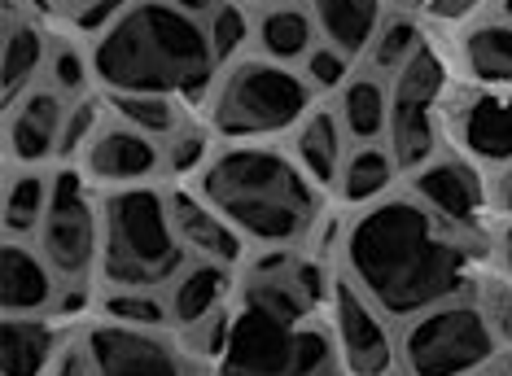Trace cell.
Masks as SVG:
<instances>
[{
	"mask_svg": "<svg viewBox=\"0 0 512 376\" xmlns=\"http://www.w3.org/2000/svg\"><path fill=\"white\" fill-rule=\"evenodd\" d=\"M491 202H495L499 215H508V219H512V167H504V175H499V180H495Z\"/></svg>",
	"mask_w": 512,
	"mask_h": 376,
	"instance_id": "obj_36",
	"label": "cell"
},
{
	"mask_svg": "<svg viewBox=\"0 0 512 376\" xmlns=\"http://www.w3.org/2000/svg\"><path fill=\"white\" fill-rule=\"evenodd\" d=\"M167 202H171V223H176L180 245L189 250V258H197V263H219V267L241 263L246 237H241L197 188H171Z\"/></svg>",
	"mask_w": 512,
	"mask_h": 376,
	"instance_id": "obj_13",
	"label": "cell"
},
{
	"mask_svg": "<svg viewBox=\"0 0 512 376\" xmlns=\"http://www.w3.org/2000/svg\"><path fill=\"white\" fill-rule=\"evenodd\" d=\"M316 18L311 9H298V5H276V9H263L259 22H254V40L267 62H307V53L316 49Z\"/></svg>",
	"mask_w": 512,
	"mask_h": 376,
	"instance_id": "obj_23",
	"label": "cell"
},
{
	"mask_svg": "<svg viewBox=\"0 0 512 376\" xmlns=\"http://www.w3.org/2000/svg\"><path fill=\"white\" fill-rule=\"evenodd\" d=\"M53 376H88V359H84V350H71V355H62V363L53 368Z\"/></svg>",
	"mask_w": 512,
	"mask_h": 376,
	"instance_id": "obj_38",
	"label": "cell"
},
{
	"mask_svg": "<svg viewBox=\"0 0 512 376\" xmlns=\"http://www.w3.org/2000/svg\"><path fill=\"white\" fill-rule=\"evenodd\" d=\"M49 197H53V175H44L40 167H22L9 175L5 184V237L31 241L40 237V223L49 215Z\"/></svg>",
	"mask_w": 512,
	"mask_h": 376,
	"instance_id": "obj_24",
	"label": "cell"
},
{
	"mask_svg": "<svg viewBox=\"0 0 512 376\" xmlns=\"http://www.w3.org/2000/svg\"><path fill=\"white\" fill-rule=\"evenodd\" d=\"M92 75V53H84L79 44H53L49 53V79L62 97H75V92L88 88Z\"/></svg>",
	"mask_w": 512,
	"mask_h": 376,
	"instance_id": "obj_32",
	"label": "cell"
},
{
	"mask_svg": "<svg viewBox=\"0 0 512 376\" xmlns=\"http://www.w3.org/2000/svg\"><path fill=\"white\" fill-rule=\"evenodd\" d=\"M429 9H434V14H451V0H425Z\"/></svg>",
	"mask_w": 512,
	"mask_h": 376,
	"instance_id": "obj_41",
	"label": "cell"
},
{
	"mask_svg": "<svg viewBox=\"0 0 512 376\" xmlns=\"http://www.w3.org/2000/svg\"><path fill=\"white\" fill-rule=\"evenodd\" d=\"M62 350L57 328L44 315H5L0 324V372L5 376H53Z\"/></svg>",
	"mask_w": 512,
	"mask_h": 376,
	"instance_id": "obj_18",
	"label": "cell"
},
{
	"mask_svg": "<svg viewBox=\"0 0 512 376\" xmlns=\"http://www.w3.org/2000/svg\"><path fill=\"white\" fill-rule=\"evenodd\" d=\"M394 175H399V162H394L390 145H359L355 154L342 162L337 193L351 206H372V202H381V197H390Z\"/></svg>",
	"mask_w": 512,
	"mask_h": 376,
	"instance_id": "obj_25",
	"label": "cell"
},
{
	"mask_svg": "<svg viewBox=\"0 0 512 376\" xmlns=\"http://www.w3.org/2000/svg\"><path fill=\"white\" fill-rule=\"evenodd\" d=\"M57 267L44 258L40 245L5 237L0 250V307L5 315H44L57 302Z\"/></svg>",
	"mask_w": 512,
	"mask_h": 376,
	"instance_id": "obj_16",
	"label": "cell"
},
{
	"mask_svg": "<svg viewBox=\"0 0 512 376\" xmlns=\"http://www.w3.org/2000/svg\"><path fill=\"white\" fill-rule=\"evenodd\" d=\"M504 376H512V359H508V363H504Z\"/></svg>",
	"mask_w": 512,
	"mask_h": 376,
	"instance_id": "obj_45",
	"label": "cell"
},
{
	"mask_svg": "<svg viewBox=\"0 0 512 376\" xmlns=\"http://www.w3.org/2000/svg\"><path fill=\"white\" fill-rule=\"evenodd\" d=\"M412 197L460 228H473L486 210V184L464 158H429L421 171H412Z\"/></svg>",
	"mask_w": 512,
	"mask_h": 376,
	"instance_id": "obj_14",
	"label": "cell"
},
{
	"mask_svg": "<svg viewBox=\"0 0 512 376\" xmlns=\"http://www.w3.org/2000/svg\"><path fill=\"white\" fill-rule=\"evenodd\" d=\"M499 14H504V18L512 22V0H499Z\"/></svg>",
	"mask_w": 512,
	"mask_h": 376,
	"instance_id": "obj_43",
	"label": "cell"
},
{
	"mask_svg": "<svg viewBox=\"0 0 512 376\" xmlns=\"http://www.w3.org/2000/svg\"><path fill=\"white\" fill-rule=\"evenodd\" d=\"M469 228L434 215L421 197H381L364 206L342 237V267L386 315L412 320L460 298L473 272Z\"/></svg>",
	"mask_w": 512,
	"mask_h": 376,
	"instance_id": "obj_1",
	"label": "cell"
},
{
	"mask_svg": "<svg viewBox=\"0 0 512 376\" xmlns=\"http://www.w3.org/2000/svg\"><path fill=\"white\" fill-rule=\"evenodd\" d=\"M499 337L482 302L447 298L412 315L399 337V363L407 376H473L495 359Z\"/></svg>",
	"mask_w": 512,
	"mask_h": 376,
	"instance_id": "obj_6",
	"label": "cell"
},
{
	"mask_svg": "<svg viewBox=\"0 0 512 376\" xmlns=\"http://www.w3.org/2000/svg\"><path fill=\"white\" fill-rule=\"evenodd\" d=\"M451 132L473 162L512 167V92H473L451 114Z\"/></svg>",
	"mask_w": 512,
	"mask_h": 376,
	"instance_id": "obj_15",
	"label": "cell"
},
{
	"mask_svg": "<svg viewBox=\"0 0 512 376\" xmlns=\"http://www.w3.org/2000/svg\"><path fill=\"white\" fill-rule=\"evenodd\" d=\"M228 293H232V267L219 263H193L167 285V307H171V324L176 328H197V324H211L224 315L228 307Z\"/></svg>",
	"mask_w": 512,
	"mask_h": 376,
	"instance_id": "obj_17",
	"label": "cell"
},
{
	"mask_svg": "<svg viewBox=\"0 0 512 376\" xmlns=\"http://www.w3.org/2000/svg\"><path fill=\"white\" fill-rule=\"evenodd\" d=\"M442 84H447V70H442V57L421 44L412 53L399 75L390 84V132L386 145L399 171H421L429 158L438 154V101H442Z\"/></svg>",
	"mask_w": 512,
	"mask_h": 376,
	"instance_id": "obj_7",
	"label": "cell"
},
{
	"mask_svg": "<svg viewBox=\"0 0 512 376\" xmlns=\"http://www.w3.org/2000/svg\"><path fill=\"white\" fill-rule=\"evenodd\" d=\"M425 44V35L421 27H416L407 14H394L381 22V31H377V40L368 44V66H372V75H381V79H394L399 70L412 62V53Z\"/></svg>",
	"mask_w": 512,
	"mask_h": 376,
	"instance_id": "obj_28",
	"label": "cell"
},
{
	"mask_svg": "<svg viewBox=\"0 0 512 376\" xmlns=\"http://www.w3.org/2000/svg\"><path fill=\"white\" fill-rule=\"evenodd\" d=\"M57 5H71V9H84L88 0H57Z\"/></svg>",
	"mask_w": 512,
	"mask_h": 376,
	"instance_id": "obj_44",
	"label": "cell"
},
{
	"mask_svg": "<svg viewBox=\"0 0 512 376\" xmlns=\"http://www.w3.org/2000/svg\"><path fill=\"white\" fill-rule=\"evenodd\" d=\"M167 5H176V9H184V14H193V18H211L219 5H224V0H167Z\"/></svg>",
	"mask_w": 512,
	"mask_h": 376,
	"instance_id": "obj_37",
	"label": "cell"
},
{
	"mask_svg": "<svg viewBox=\"0 0 512 376\" xmlns=\"http://www.w3.org/2000/svg\"><path fill=\"white\" fill-rule=\"evenodd\" d=\"M206 35H211V49H215V62L219 66H232L237 53L246 49V40L254 35L250 27V14L241 0H224L211 18H206Z\"/></svg>",
	"mask_w": 512,
	"mask_h": 376,
	"instance_id": "obj_30",
	"label": "cell"
},
{
	"mask_svg": "<svg viewBox=\"0 0 512 376\" xmlns=\"http://www.w3.org/2000/svg\"><path fill=\"white\" fill-rule=\"evenodd\" d=\"M88 376H189L184 350L162 328H136L101 315L84 333Z\"/></svg>",
	"mask_w": 512,
	"mask_h": 376,
	"instance_id": "obj_10",
	"label": "cell"
},
{
	"mask_svg": "<svg viewBox=\"0 0 512 376\" xmlns=\"http://www.w3.org/2000/svg\"><path fill=\"white\" fill-rule=\"evenodd\" d=\"M101 315L119 324H136V328H167L171 324V307L158 289H110L101 298Z\"/></svg>",
	"mask_w": 512,
	"mask_h": 376,
	"instance_id": "obj_29",
	"label": "cell"
},
{
	"mask_svg": "<svg viewBox=\"0 0 512 376\" xmlns=\"http://www.w3.org/2000/svg\"><path fill=\"white\" fill-rule=\"evenodd\" d=\"M311 18L324 44H333L346 57H359L368 53V44L386 22V0H311Z\"/></svg>",
	"mask_w": 512,
	"mask_h": 376,
	"instance_id": "obj_19",
	"label": "cell"
},
{
	"mask_svg": "<svg viewBox=\"0 0 512 376\" xmlns=\"http://www.w3.org/2000/svg\"><path fill=\"white\" fill-rule=\"evenodd\" d=\"M40 250L62 280H84L101 263V202L84 171H57L49 215L40 223Z\"/></svg>",
	"mask_w": 512,
	"mask_h": 376,
	"instance_id": "obj_8",
	"label": "cell"
},
{
	"mask_svg": "<svg viewBox=\"0 0 512 376\" xmlns=\"http://www.w3.org/2000/svg\"><path fill=\"white\" fill-rule=\"evenodd\" d=\"M66 114L71 105L57 88H31L27 97H18L9 105V158L18 167H40L44 158L62 154V132H66Z\"/></svg>",
	"mask_w": 512,
	"mask_h": 376,
	"instance_id": "obj_12",
	"label": "cell"
},
{
	"mask_svg": "<svg viewBox=\"0 0 512 376\" xmlns=\"http://www.w3.org/2000/svg\"><path fill=\"white\" fill-rule=\"evenodd\" d=\"M101 276L110 289H167L189 250L171 223V202L154 184L114 188L101 197Z\"/></svg>",
	"mask_w": 512,
	"mask_h": 376,
	"instance_id": "obj_4",
	"label": "cell"
},
{
	"mask_svg": "<svg viewBox=\"0 0 512 376\" xmlns=\"http://www.w3.org/2000/svg\"><path fill=\"white\" fill-rule=\"evenodd\" d=\"M132 5L136 0H88L84 9H75V27L88 31V35H101V31H110Z\"/></svg>",
	"mask_w": 512,
	"mask_h": 376,
	"instance_id": "obj_35",
	"label": "cell"
},
{
	"mask_svg": "<svg viewBox=\"0 0 512 376\" xmlns=\"http://www.w3.org/2000/svg\"><path fill=\"white\" fill-rule=\"evenodd\" d=\"M477 0H451V14H464V9H473Z\"/></svg>",
	"mask_w": 512,
	"mask_h": 376,
	"instance_id": "obj_42",
	"label": "cell"
},
{
	"mask_svg": "<svg viewBox=\"0 0 512 376\" xmlns=\"http://www.w3.org/2000/svg\"><path fill=\"white\" fill-rule=\"evenodd\" d=\"M106 101L123 123H132L136 132L154 140H171L184 127L176 97H162V92H106Z\"/></svg>",
	"mask_w": 512,
	"mask_h": 376,
	"instance_id": "obj_27",
	"label": "cell"
},
{
	"mask_svg": "<svg viewBox=\"0 0 512 376\" xmlns=\"http://www.w3.org/2000/svg\"><path fill=\"white\" fill-rule=\"evenodd\" d=\"M473 376H495V372H486V368H482V372H473Z\"/></svg>",
	"mask_w": 512,
	"mask_h": 376,
	"instance_id": "obj_46",
	"label": "cell"
},
{
	"mask_svg": "<svg viewBox=\"0 0 512 376\" xmlns=\"http://www.w3.org/2000/svg\"><path fill=\"white\" fill-rule=\"evenodd\" d=\"M197 193L224 215L246 241L294 245L316 228L320 184L298 167L294 154L246 140L228 145L197 171Z\"/></svg>",
	"mask_w": 512,
	"mask_h": 376,
	"instance_id": "obj_3",
	"label": "cell"
},
{
	"mask_svg": "<svg viewBox=\"0 0 512 376\" xmlns=\"http://www.w3.org/2000/svg\"><path fill=\"white\" fill-rule=\"evenodd\" d=\"M241 5H259V9H276V5H294V0H241Z\"/></svg>",
	"mask_w": 512,
	"mask_h": 376,
	"instance_id": "obj_40",
	"label": "cell"
},
{
	"mask_svg": "<svg viewBox=\"0 0 512 376\" xmlns=\"http://www.w3.org/2000/svg\"><path fill=\"white\" fill-rule=\"evenodd\" d=\"M342 136H346V127L329 110H311L307 119L294 127V158L320 188L337 184V175H342V162H346Z\"/></svg>",
	"mask_w": 512,
	"mask_h": 376,
	"instance_id": "obj_20",
	"label": "cell"
},
{
	"mask_svg": "<svg viewBox=\"0 0 512 376\" xmlns=\"http://www.w3.org/2000/svg\"><path fill=\"white\" fill-rule=\"evenodd\" d=\"M215 70L206 22L167 0H136L92 44V75L106 92H162L197 101L211 92Z\"/></svg>",
	"mask_w": 512,
	"mask_h": 376,
	"instance_id": "obj_2",
	"label": "cell"
},
{
	"mask_svg": "<svg viewBox=\"0 0 512 376\" xmlns=\"http://www.w3.org/2000/svg\"><path fill=\"white\" fill-rule=\"evenodd\" d=\"M106 127V101L97 97H79L71 105V114H66V132H62V158L71 154H84L92 145V136Z\"/></svg>",
	"mask_w": 512,
	"mask_h": 376,
	"instance_id": "obj_31",
	"label": "cell"
},
{
	"mask_svg": "<svg viewBox=\"0 0 512 376\" xmlns=\"http://www.w3.org/2000/svg\"><path fill=\"white\" fill-rule=\"evenodd\" d=\"M333 346L351 376H394L399 368V342L390 333V315L368 298L355 280H333Z\"/></svg>",
	"mask_w": 512,
	"mask_h": 376,
	"instance_id": "obj_9",
	"label": "cell"
},
{
	"mask_svg": "<svg viewBox=\"0 0 512 376\" xmlns=\"http://www.w3.org/2000/svg\"><path fill=\"white\" fill-rule=\"evenodd\" d=\"M311 84L281 62L250 57V62H232L224 79L215 84L211 97V127L224 140H267L294 132L307 119Z\"/></svg>",
	"mask_w": 512,
	"mask_h": 376,
	"instance_id": "obj_5",
	"label": "cell"
},
{
	"mask_svg": "<svg viewBox=\"0 0 512 376\" xmlns=\"http://www.w3.org/2000/svg\"><path fill=\"white\" fill-rule=\"evenodd\" d=\"M167 167V149L154 136L136 132L132 123H106L92 145L84 149V175L88 184H101L106 193L114 188H136V184H154L158 171Z\"/></svg>",
	"mask_w": 512,
	"mask_h": 376,
	"instance_id": "obj_11",
	"label": "cell"
},
{
	"mask_svg": "<svg viewBox=\"0 0 512 376\" xmlns=\"http://www.w3.org/2000/svg\"><path fill=\"white\" fill-rule=\"evenodd\" d=\"M460 49L477 84H512V22L508 18H491L469 27Z\"/></svg>",
	"mask_w": 512,
	"mask_h": 376,
	"instance_id": "obj_26",
	"label": "cell"
},
{
	"mask_svg": "<svg viewBox=\"0 0 512 376\" xmlns=\"http://www.w3.org/2000/svg\"><path fill=\"white\" fill-rule=\"evenodd\" d=\"M346 75H351V57L337 53L333 44H316L302 62V79L311 84V92H333V88H346Z\"/></svg>",
	"mask_w": 512,
	"mask_h": 376,
	"instance_id": "obj_33",
	"label": "cell"
},
{
	"mask_svg": "<svg viewBox=\"0 0 512 376\" xmlns=\"http://www.w3.org/2000/svg\"><path fill=\"white\" fill-rule=\"evenodd\" d=\"M337 119H342L346 136L359 145H377L390 132V88L377 75H355L346 79L342 97H337Z\"/></svg>",
	"mask_w": 512,
	"mask_h": 376,
	"instance_id": "obj_22",
	"label": "cell"
},
{
	"mask_svg": "<svg viewBox=\"0 0 512 376\" xmlns=\"http://www.w3.org/2000/svg\"><path fill=\"white\" fill-rule=\"evenodd\" d=\"M49 40L31 18L9 14L5 18V53H0V70H5V101L14 105L36 88V75L49 66Z\"/></svg>",
	"mask_w": 512,
	"mask_h": 376,
	"instance_id": "obj_21",
	"label": "cell"
},
{
	"mask_svg": "<svg viewBox=\"0 0 512 376\" xmlns=\"http://www.w3.org/2000/svg\"><path fill=\"white\" fill-rule=\"evenodd\" d=\"M499 263H504V272L512 276V223L499 232Z\"/></svg>",
	"mask_w": 512,
	"mask_h": 376,
	"instance_id": "obj_39",
	"label": "cell"
},
{
	"mask_svg": "<svg viewBox=\"0 0 512 376\" xmlns=\"http://www.w3.org/2000/svg\"><path fill=\"white\" fill-rule=\"evenodd\" d=\"M211 140H206L202 127H189L184 123L176 136L167 140V167L176 175H189V171H202L206 162H211Z\"/></svg>",
	"mask_w": 512,
	"mask_h": 376,
	"instance_id": "obj_34",
	"label": "cell"
}]
</instances>
